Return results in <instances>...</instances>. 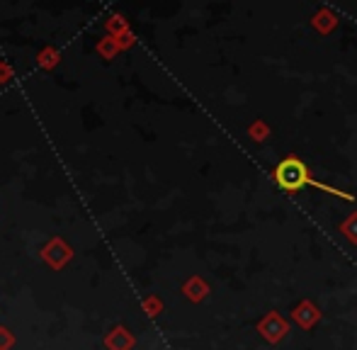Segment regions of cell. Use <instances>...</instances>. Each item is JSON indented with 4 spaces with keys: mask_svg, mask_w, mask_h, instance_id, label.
Listing matches in <instances>:
<instances>
[{
    "mask_svg": "<svg viewBox=\"0 0 357 350\" xmlns=\"http://www.w3.org/2000/svg\"><path fill=\"white\" fill-rule=\"evenodd\" d=\"M275 180H278V185L282 190H287V192H296V190L309 185V188L324 190V192L335 195V197H340V199H348V202L355 199V195H348V192H343V190H335V188H331V185H324V183H319V180H314L309 168H306L299 158H284V161L275 168Z\"/></svg>",
    "mask_w": 357,
    "mask_h": 350,
    "instance_id": "6da1fadb",
    "label": "cell"
}]
</instances>
